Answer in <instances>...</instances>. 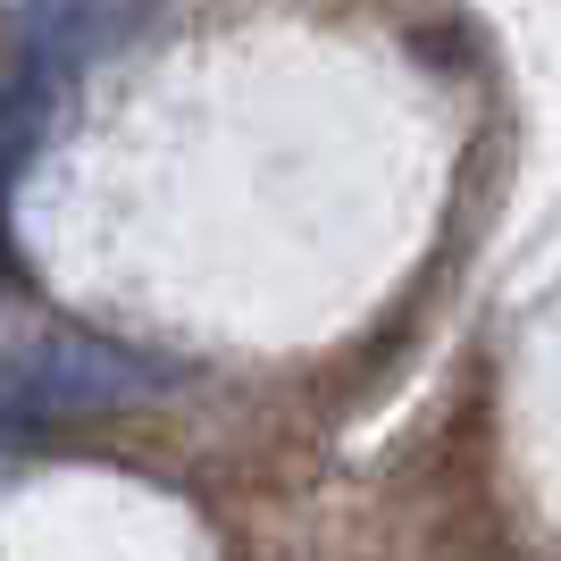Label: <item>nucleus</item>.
<instances>
[{
  "label": "nucleus",
  "instance_id": "f257e3e1",
  "mask_svg": "<svg viewBox=\"0 0 561 561\" xmlns=\"http://www.w3.org/2000/svg\"><path fill=\"white\" fill-rule=\"evenodd\" d=\"M151 369L135 352H117L110 335H84V328H43L25 335L0 369V394L9 411H34V420H68V411H126L142 402Z\"/></svg>",
  "mask_w": 561,
  "mask_h": 561
},
{
  "label": "nucleus",
  "instance_id": "f03ea898",
  "mask_svg": "<svg viewBox=\"0 0 561 561\" xmlns=\"http://www.w3.org/2000/svg\"><path fill=\"white\" fill-rule=\"evenodd\" d=\"M142 18H151V0H43V9L25 18V76H34V84H59V76L93 68Z\"/></svg>",
  "mask_w": 561,
  "mask_h": 561
}]
</instances>
